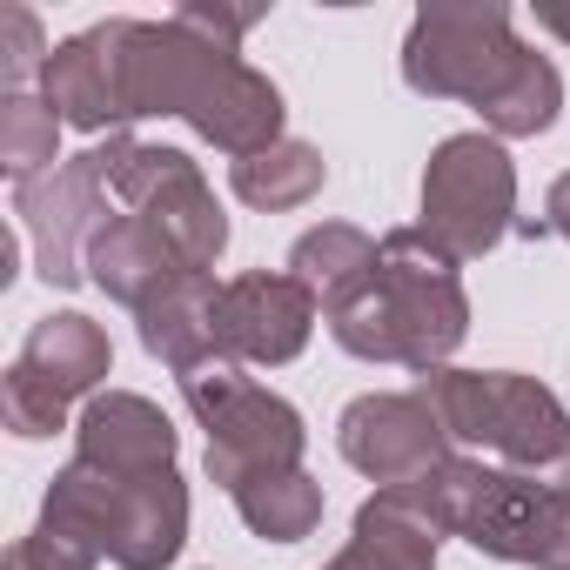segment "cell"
I'll return each instance as SVG.
<instances>
[{
	"label": "cell",
	"instance_id": "cell-1",
	"mask_svg": "<svg viewBox=\"0 0 570 570\" xmlns=\"http://www.w3.org/2000/svg\"><path fill=\"white\" fill-rule=\"evenodd\" d=\"M323 316L350 356L403 363L416 376L443 370L456 356V343L470 336V296L456 282V255H443L423 228H390L376 268Z\"/></svg>",
	"mask_w": 570,
	"mask_h": 570
},
{
	"label": "cell",
	"instance_id": "cell-2",
	"mask_svg": "<svg viewBox=\"0 0 570 570\" xmlns=\"http://www.w3.org/2000/svg\"><path fill=\"white\" fill-rule=\"evenodd\" d=\"M443 537L476 543L497 563H530V570H570V490L517 476L483 456H450L430 476L410 483Z\"/></svg>",
	"mask_w": 570,
	"mask_h": 570
},
{
	"label": "cell",
	"instance_id": "cell-3",
	"mask_svg": "<svg viewBox=\"0 0 570 570\" xmlns=\"http://www.w3.org/2000/svg\"><path fill=\"white\" fill-rule=\"evenodd\" d=\"M416 396L443 416L450 443H470V450H483V463L497 456L517 476L570 490V416H563V403L537 376H517V370H450L443 363V370L416 376Z\"/></svg>",
	"mask_w": 570,
	"mask_h": 570
},
{
	"label": "cell",
	"instance_id": "cell-4",
	"mask_svg": "<svg viewBox=\"0 0 570 570\" xmlns=\"http://www.w3.org/2000/svg\"><path fill=\"white\" fill-rule=\"evenodd\" d=\"M181 396L195 410V423L208 430V476L222 490L262 476V470H303V416L296 403H282L275 390H262L248 376V363H235L228 350L202 356L181 370Z\"/></svg>",
	"mask_w": 570,
	"mask_h": 570
},
{
	"label": "cell",
	"instance_id": "cell-5",
	"mask_svg": "<svg viewBox=\"0 0 570 570\" xmlns=\"http://www.w3.org/2000/svg\"><path fill=\"white\" fill-rule=\"evenodd\" d=\"M517 61H523V41L503 0H430L403 41V81L430 101L483 108Z\"/></svg>",
	"mask_w": 570,
	"mask_h": 570
},
{
	"label": "cell",
	"instance_id": "cell-6",
	"mask_svg": "<svg viewBox=\"0 0 570 570\" xmlns=\"http://www.w3.org/2000/svg\"><path fill=\"white\" fill-rule=\"evenodd\" d=\"M443 255L476 262L517 228V168L497 135H450L423 168V222Z\"/></svg>",
	"mask_w": 570,
	"mask_h": 570
},
{
	"label": "cell",
	"instance_id": "cell-7",
	"mask_svg": "<svg viewBox=\"0 0 570 570\" xmlns=\"http://www.w3.org/2000/svg\"><path fill=\"white\" fill-rule=\"evenodd\" d=\"M108 161H115V195L128 202V215L155 222L188 268H215L222 262L228 215H222L215 188L202 181V168L181 148H155V141H135V135H108Z\"/></svg>",
	"mask_w": 570,
	"mask_h": 570
},
{
	"label": "cell",
	"instance_id": "cell-8",
	"mask_svg": "<svg viewBox=\"0 0 570 570\" xmlns=\"http://www.w3.org/2000/svg\"><path fill=\"white\" fill-rule=\"evenodd\" d=\"M115 188V161H108V141L55 161L48 175L21 181L14 188V215H21V235L35 242V262H41V282L48 289H75L88 275V235L101 228V195Z\"/></svg>",
	"mask_w": 570,
	"mask_h": 570
},
{
	"label": "cell",
	"instance_id": "cell-9",
	"mask_svg": "<svg viewBox=\"0 0 570 570\" xmlns=\"http://www.w3.org/2000/svg\"><path fill=\"white\" fill-rule=\"evenodd\" d=\"M336 443L383 490H403V483H416V476H430L436 463L456 456L443 416L416 390H370V396H356L343 410V423H336Z\"/></svg>",
	"mask_w": 570,
	"mask_h": 570
},
{
	"label": "cell",
	"instance_id": "cell-10",
	"mask_svg": "<svg viewBox=\"0 0 570 570\" xmlns=\"http://www.w3.org/2000/svg\"><path fill=\"white\" fill-rule=\"evenodd\" d=\"M316 296L289 268H248L235 282H222V309H215V343L235 363H296L316 336Z\"/></svg>",
	"mask_w": 570,
	"mask_h": 570
},
{
	"label": "cell",
	"instance_id": "cell-11",
	"mask_svg": "<svg viewBox=\"0 0 570 570\" xmlns=\"http://www.w3.org/2000/svg\"><path fill=\"white\" fill-rule=\"evenodd\" d=\"M128 28L135 21H101L75 41H61L41 68V101L68 121V128H121L128 115Z\"/></svg>",
	"mask_w": 570,
	"mask_h": 570
},
{
	"label": "cell",
	"instance_id": "cell-12",
	"mask_svg": "<svg viewBox=\"0 0 570 570\" xmlns=\"http://www.w3.org/2000/svg\"><path fill=\"white\" fill-rule=\"evenodd\" d=\"M181 121L202 141H215L222 155L248 161V155H262V148L282 141V88L268 75H255L242 55H222V68L202 81V95H195V108Z\"/></svg>",
	"mask_w": 570,
	"mask_h": 570
},
{
	"label": "cell",
	"instance_id": "cell-13",
	"mask_svg": "<svg viewBox=\"0 0 570 570\" xmlns=\"http://www.w3.org/2000/svg\"><path fill=\"white\" fill-rule=\"evenodd\" d=\"M75 456L101 463L115 476H148V470H175V423L135 396V390H101L81 403L75 423Z\"/></svg>",
	"mask_w": 570,
	"mask_h": 570
},
{
	"label": "cell",
	"instance_id": "cell-14",
	"mask_svg": "<svg viewBox=\"0 0 570 570\" xmlns=\"http://www.w3.org/2000/svg\"><path fill=\"white\" fill-rule=\"evenodd\" d=\"M188 543V483L175 470L115 476V517H108V557L121 570H168Z\"/></svg>",
	"mask_w": 570,
	"mask_h": 570
},
{
	"label": "cell",
	"instance_id": "cell-15",
	"mask_svg": "<svg viewBox=\"0 0 570 570\" xmlns=\"http://www.w3.org/2000/svg\"><path fill=\"white\" fill-rule=\"evenodd\" d=\"M108 370H115L108 330H101L95 316H81V309L41 316V323L28 330L21 356H14V376H21L28 390H41L48 403H61V410H68L75 396H101Z\"/></svg>",
	"mask_w": 570,
	"mask_h": 570
},
{
	"label": "cell",
	"instance_id": "cell-16",
	"mask_svg": "<svg viewBox=\"0 0 570 570\" xmlns=\"http://www.w3.org/2000/svg\"><path fill=\"white\" fill-rule=\"evenodd\" d=\"M436 543L443 523L430 517V503L403 483V490H376L356 510L350 543L323 563V570H436Z\"/></svg>",
	"mask_w": 570,
	"mask_h": 570
},
{
	"label": "cell",
	"instance_id": "cell-17",
	"mask_svg": "<svg viewBox=\"0 0 570 570\" xmlns=\"http://www.w3.org/2000/svg\"><path fill=\"white\" fill-rule=\"evenodd\" d=\"M175 275H188V262L168 248V235L155 228V222H141V215H101V228L88 235V282L101 296H115V303H128V309H141V303H155ZM208 275V268H202Z\"/></svg>",
	"mask_w": 570,
	"mask_h": 570
},
{
	"label": "cell",
	"instance_id": "cell-18",
	"mask_svg": "<svg viewBox=\"0 0 570 570\" xmlns=\"http://www.w3.org/2000/svg\"><path fill=\"white\" fill-rule=\"evenodd\" d=\"M215 309H222L215 275H202V268L175 275L155 303H141V309H135V323H141V350H148V356H161V363L181 376L188 363H202V356H215V350H222V343H215Z\"/></svg>",
	"mask_w": 570,
	"mask_h": 570
},
{
	"label": "cell",
	"instance_id": "cell-19",
	"mask_svg": "<svg viewBox=\"0 0 570 570\" xmlns=\"http://www.w3.org/2000/svg\"><path fill=\"white\" fill-rule=\"evenodd\" d=\"M228 497H235L242 523L268 543H303L323 523V483L309 470H262V476L235 483Z\"/></svg>",
	"mask_w": 570,
	"mask_h": 570
},
{
	"label": "cell",
	"instance_id": "cell-20",
	"mask_svg": "<svg viewBox=\"0 0 570 570\" xmlns=\"http://www.w3.org/2000/svg\"><path fill=\"white\" fill-rule=\"evenodd\" d=\"M376 255H383L376 235H363V228H350V222H323V228H309V235L289 248V275L330 309V303H343L356 282L376 268Z\"/></svg>",
	"mask_w": 570,
	"mask_h": 570
},
{
	"label": "cell",
	"instance_id": "cell-21",
	"mask_svg": "<svg viewBox=\"0 0 570 570\" xmlns=\"http://www.w3.org/2000/svg\"><path fill=\"white\" fill-rule=\"evenodd\" d=\"M323 175H330V168H323V148L289 141V135H282L275 148H262V155H248V161L228 168L235 195H242L248 208H262V215H282V208L316 202V195H323Z\"/></svg>",
	"mask_w": 570,
	"mask_h": 570
},
{
	"label": "cell",
	"instance_id": "cell-22",
	"mask_svg": "<svg viewBox=\"0 0 570 570\" xmlns=\"http://www.w3.org/2000/svg\"><path fill=\"white\" fill-rule=\"evenodd\" d=\"M557 108H563V75H557L543 55L523 48V61L503 75V88H497L476 115H483V128H490L497 141H523V135H543V128L557 121Z\"/></svg>",
	"mask_w": 570,
	"mask_h": 570
},
{
	"label": "cell",
	"instance_id": "cell-23",
	"mask_svg": "<svg viewBox=\"0 0 570 570\" xmlns=\"http://www.w3.org/2000/svg\"><path fill=\"white\" fill-rule=\"evenodd\" d=\"M55 148H61V115L41 95H8L0 101V168L14 175V188L48 175Z\"/></svg>",
	"mask_w": 570,
	"mask_h": 570
},
{
	"label": "cell",
	"instance_id": "cell-24",
	"mask_svg": "<svg viewBox=\"0 0 570 570\" xmlns=\"http://www.w3.org/2000/svg\"><path fill=\"white\" fill-rule=\"evenodd\" d=\"M48 41H41V21L28 8H0V81L8 95H28V81L48 68Z\"/></svg>",
	"mask_w": 570,
	"mask_h": 570
},
{
	"label": "cell",
	"instance_id": "cell-25",
	"mask_svg": "<svg viewBox=\"0 0 570 570\" xmlns=\"http://www.w3.org/2000/svg\"><path fill=\"white\" fill-rule=\"evenodd\" d=\"M543 228L570 242V168H563V175L550 181V202H543Z\"/></svg>",
	"mask_w": 570,
	"mask_h": 570
},
{
	"label": "cell",
	"instance_id": "cell-26",
	"mask_svg": "<svg viewBox=\"0 0 570 570\" xmlns=\"http://www.w3.org/2000/svg\"><path fill=\"white\" fill-rule=\"evenodd\" d=\"M537 28H550L557 41H570V0H537Z\"/></svg>",
	"mask_w": 570,
	"mask_h": 570
},
{
	"label": "cell",
	"instance_id": "cell-27",
	"mask_svg": "<svg viewBox=\"0 0 570 570\" xmlns=\"http://www.w3.org/2000/svg\"><path fill=\"white\" fill-rule=\"evenodd\" d=\"M8 570H35V563H28V557H21V550H8Z\"/></svg>",
	"mask_w": 570,
	"mask_h": 570
}]
</instances>
